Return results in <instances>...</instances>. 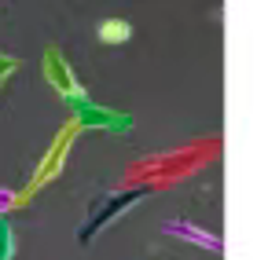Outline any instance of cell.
I'll use <instances>...</instances> for the list:
<instances>
[{
  "instance_id": "6da1fadb",
  "label": "cell",
  "mask_w": 257,
  "mask_h": 260,
  "mask_svg": "<svg viewBox=\"0 0 257 260\" xmlns=\"http://www.w3.org/2000/svg\"><path fill=\"white\" fill-rule=\"evenodd\" d=\"M220 136H206V140H191V143H180V147H169L158 154H147V158L132 161L122 176V187H136L144 194H158V190H169L177 183H187L191 176L206 165H213L220 158Z\"/></svg>"
},
{
  "instance_id": "7a4b0ae2",
  "label": "cell",
  "mask_w": 257,
  "mask_h": 260,
  "mask_svg": "<svg viewBox=\"0 0 257 260\" xmlns=\"http://www.w3.org/2000/svg\"><path fill=\"white\" fill-rule=\"evenodd\" d=\"M84 128L77 125V121L70 117L66 125L55 132V140H51V147H48V154L41 158V165L33 169V176H30V183H26V190H15L19 194V209L22 205H30L33 198L41 194V190L48 187V183H55L59 176H63V169H66V158H70V150H74V143H77V136H81Z\"/></svg>"
},
{
  "instance_id": "3957f363",
  "label": "cell",
  "mask_w": 257,
  "mask_h": 260,
  "mask_svg": "<svg viewBox=\"0 0 257 260\" xmlns=\"http://www.w3.org/2000/svg\"><path fill=\"white\" fill-rule=\"evenodd\" d=\"M144 198L147 194H144V190H136V187H118V190H110V194L96 198L92 209H89V216H84V223H81V231H77V242H81V246L96 242L103 231L110 228V223H118L125 213H132Z\"/></svg>"
},
{
  "instance_id": "277c9868",
  "label": "cell",
  "mask_w": 257,
  "mask_h": 260,
  "mask_svg": "<svg viewBox=\"0 0 257 260\" xmlns=\"http://www.w3.org/2000/svg\"><path fill=\"white\" fill-rule=\"evenodd\" d=\"M41 66H44V81L51 84V88L59 92V99L66 103V107H77V103H84V99H92L89 92H84V84L77 81V74H74V66L66 62V55L51 44V48H44V55H41Z\"/></svg>"
},
{
  "instance_id": "5b68a950",
  "label": "cell",
  "mask_w": 257,
  "mask_h": 260,
  "mask_svg": "<svg viewBox=\"0 0 257 260\" xmlns=\"http://www.w3.org/2000/svg\"><path fill=\"white\" fill-rule=\"evenodd\" d=\"M70 117L84 132H132V114H122V110H110V107H99V103L84 99L77 107H70Z\"/></svg>"
},
{
  "instance_id": "8992f818",
  "label": "cell",
  "mask_w": 257,
  "mask_h": 260,
  "mask_svg": "<svg viewBox=\"0 0 257 260\" xmlns=\"http://www.w3.org/2000/svg\"><path fill=\"white\" fill-rule=\"evenodd\" d=\"M162 231H165V235H173V238H180V242L202 246L206 253H220V249H224V242H220L217 235H210V231L195 228L191 220H169V223H162Z\"/></svg>"
},
{
  "instance_id": "52a82bcc",
  "label": "cell",
  "mask_w": 257,
  "mask_h": 260,
  "mask_svg": "<svg viewBox=\"0 0 257 260\" xmlns=\"http://www.w3.org/2000/svg\"><path fill=\"white\" fill-rule=\"evenodd\" d=\"M96 37H99V44H129L132 41V26L125 19H107V22L96 26Z\"/></svg>"
},
{
  "instance_id": "ba28073f",
  "label": "cell",
  "mask_w": 257,
  "mask_h": 260,
  "mask_svg": "<svg viewBox=\"0 0 257 260\" xmlns=\"http://www.w3.org/2000/svg\"><path fill=\"white\" fill-rule=\"evenodd\" d=\"M0 260H15V231L8 216H0Z\"/></svg>"
},
{
  "instance_id": "9c48e42d",
  "label": "cell",
  "mask_w": 257,
  "mask_h": 260,
  "mask_svg": "<svg viewBox=\"0 0 257 260\" xmlns=\"http://www.w3.org/2000/svg\"><path fill=\"white\" fill-rule=\"evenodd\" d=\"M15 70H19V59H15V55H4V51H0V92L8 88V81L15 77Z\"/></svg>"
},
{
  "instance_id": "30bf717a",
  "label": "cell",
  "mask_w": 257,
  "mask_h": 260,
  "mask_svg": "<svg viewBox=\"0 0 257 260\" xmlns=\"http://www.w3.org/2000/svg\"><path fill=\"white\" fill-rule=\"evenodd\" d=\"M15 209H19V194L8 190V187H0V216H8V213H15Z\"/></svg>"
}]
</instances>
